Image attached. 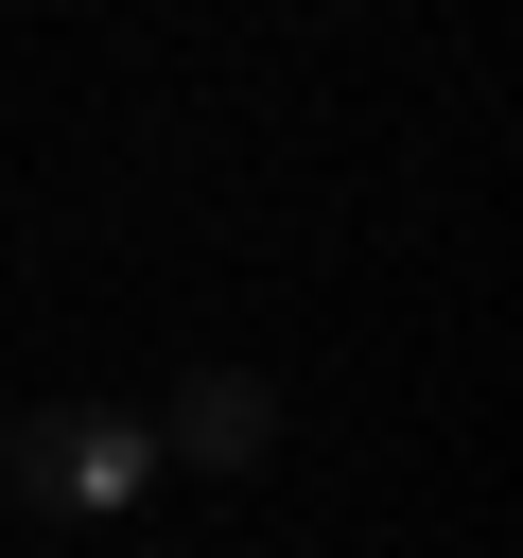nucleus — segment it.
<instances>
[{"mask_svg":"<svg viewBox=\"0 0 523 558\" xmlns=\"http://www.w3.org/2000/svg\"><path fill=\"white\" fill-rule=\"evenodd\" d=\"M157 471H174V453H157L139 401H35V418H0V488H17L35 523H122Z\"/></svg>","mask_w":523,"mask_h":558,"instance_id":"f257e3e1","label":"nucleus"},{"mask_svg":"<svg viewBox=\"0 0 523 558\" xmlns=\"http://www.w3.org/2000/svg\"><path fill=\"white\" fill-rule=\"evenodd\" d=\"M157 453H192V471H262V453H279V384H262V366H192L174 418H157Z\"/></svg>","mask_w":523,"mask_h":558,"instance_id":"f03ea898","label":"nucleus"}]
</instances>
